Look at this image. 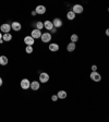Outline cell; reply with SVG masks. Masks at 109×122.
I'll return each mask as SVG.
<instances>
[{"instance_id":"cell-17","label":"cell","mask_w":109,"mask_h":122,"mask_svg":"<svg viewBox=\"0 0 109 122\" xmlns=\"http://www.w3.org/2000/svg\"><path fill=\"white\" fill-rule=\"evenodd\" d=\"M9 60H8V57L5 56H0V64L1 66H7Z\"/></svg>"},{"instance_id":"cell-30","label":"cell","mask_w":109,"mask_h":122,"mask_svg":"<svg viewBox=\"0 0 109 122\" xmlns=\"http://www.w3.org/2000/svg\"><path fill=\"white\" fill-rule=\"evenodd\" d=\"M5 43V41H3V39H1V41H0V44H3Z\"/></svg>"},{"instance_id":"cell-10","label":"cell","mask_w":109,"mask_h":122,"mask_svg":"<svg viewBox=\"0 0 109 122\" xmlns=\"http://www.w3.org/2000/svg\"><path fill=\"white\" fill-rule=\"evenodd\" d=\"M11 28H12L13 30H15V32H19V30L22 28V25H21L20 22H16V21H14V22L11 23Z\"/></svg>"},{"instance_id":"cell-15","label":"cell","mask_w":109,"mask_h":122,"mask_svg":"<svg viewBox=\"0 0 109 122\" xmlns=\"http://www.w3.org/2000/svg\"><path fill=\"white\" fill-rule=\"evenodd\" d=\"M57 96H58L59 99H66L67 96H68V94H67L66 91H59L58 94H57Z\"/></svg>"},{"instance_id":"cell-11","label":"cell","mask_w":109,"mask_h":122,"mask_svg":"<svg viewBox=\"0 0 109 122\" xmlns=\"http://www.w3.org/2000/svg\"><path fill=\"white\" fill-rule=\"evenodd\" d=\"M52 24H53V27L59 28L62 26V21H61V19H59V18H55L52 21Z\"/></svg>"},{"instance_id":"cell-2","label":"cell","mask_w":109,"mask_h":122,"mask_svg":"<svg viewBox=\"0 0 109 122\" xmlns=\"http://www.w3.org/2000/svg\"><path fill=\"white\" fill-rule=\"evenodd\" d=\"M21 87H22V89H28L31 88V82L28 79H23L22 81H21L20 83Z\"/></svg>"},{"instance_id":"cell-21","label":"cell","mask_w":109,"mask_h":122,"mask_svg":"<svg viewBox=\"0 0 109 122\" xmlns=\"http://www.w3.org/2000/svg\"><path fill=\"white\" fill-rule=\"evenodd\" d=\"M36 28L39 30H42V28H44V22H41V21H38L36 23Z\"/></svg>"},{"instance_id":"cell-4","label":"cell","mask_w":109,"mask_h":122,"mask_svg":"<svg viewBox=\"0 0 109 122\" xmlns=\"http://www.w3.org/2000/svg\"><path fill=\"white\" fill-rule=\"evenodd\" d=\"M89 77H91L94 82H100V80H102V75H100L97 71L96 72H92L91 75H89Z\"/></svg>"},{"instance_id":"cell-12","label":"cell","mask_w":109,"mask_h":122,"mask_svg":"<svg viewBox=\"0 0 109 122\" xmlns=\"http://www.w3.org/2000/svg\"><path fill=\"white\" fill-rule=\"evenodd\" d=\"M44 27L46 28V30H51L53 28V24H52V21H49V20H47V21H45L44 22Z\"/></svg>"},{"instance_id":"cell-3","label":"cell","mask_w":109,"mask_h":122,"mask_svg":"<svg viewBox=\"0 0 109 122\" xmlns=\"http://www.w3.org/2000/svg\"><path fill=\"white\" fill-rule=\"evenodd\" d=\"M49 81V74L46 72H42L39 74V82L41 83H47Z\"/></svg>"},{"instance_id":"cell-28","label":"cell","mask_w":109,"mask_h":122,"mask_svg":"<svg viewBox=\"0 0 109 122\" xmlns=\"http://www.w3.org/2000/svg\"><path fill=\"white\" fill-rule=\"evenodd\" d=\"M2 33H1V32H0V41H1V39H2Z\"/></svg>"},{"instance_id":"cell-24","label":"cell","mask_w":109,"mask_h":122,"mask_svg":"<svg viewBox=\"0 0 109 122\" xmlns=\"http://www.w3.org/2000/svg\"><path fill=\"white\" fill-rule=\"evenodd\" d=\"M96 70H97V66H92V72H96Z\"/></svg>"},{"instance_id":"cell-20","label":"cell","mask_w":109,"mask_h":122,"mask_svg":"<svg viewBox=\"0 0 109 122\" xmlns=\"http://www.w3.org/2000/svg\"><path fill=\"white\" fill-rule=\"evenodd\" d=\"M70 39H71V43H74V44H75L76 41H79V36L76 35V34H72L71 37H70Z\"/></svg>"},{"instance_id":"cell-31","label":"cell","mask_w":109,"mask_h":122,"mask_svg":"<svg viewBox=\"0 0 109 122\" xmlns=\"http://www.w3.org/2000/svg\"><path fill=\"white\" fill-rule=\"evenodd\" d=\"M108 11H109V8H108Z\"/></svg>"},{"instance_id":"cell-26","label":"cell","mask_w":109,"mask_h":122,"mask_svg":"<svg viewBox=\"0 0 109 122\" xmlns=\"http://www.w3.org/2000/svg\"><path fill=\"white\" fill-rule=\"evenodd\" d=\"M105 33H106V35L109 37V28H107V30H106V32H105Z\"/></svg>"},{"instance_id":"cell-9","label":"cell","mask_w":109,"mask_h":122,"mask_svg":"<svg viewBox=\"0 0 109 122\" xmlns=\"http://www.w3.org/2000/svg\"><path fill=\"white\" fill-rule=\"evenodd\" d=\"M35 12H36V14H41V15H43V14H45L46 13V7L45 5H37V7L35 8Z\"/></svg>"},{"instance_id":"cell-19","label":"cell","mask_w":109,"mask_h":122,"mask_svg":"<svg viewBox=\"0 0 109 122\" xmlns=\"http://www.w3.org/2000/svg\"><path fill=\"white\" fill-rule=\"evenodd\" d=\"M67 18H68V20H74V19H75V13L72 10L69 11V12L67 13Z\"/></svg>"},{"instance_id":"cell-16","label":"cell","mask_w":109,"mask_h":122,"mask_svg":"<svg viewBox=\"0 0 109 122\" xmlns=\"http://www.w3.org/2000/svg\"><path fill=\"white\" fill-rule=\"evenodd\" d=\"M76 48V45L74 43H70L68 44V46H67V50L69 51V52H72V51H74Z\"/></svg>"},{"instance_id":"cell-6","label":"cell","mask_w":109,"mask_h":122,"mask_svg":"<svg viewBox=\"0 0 109 122\" xmlns=\"http://www.w3.org/2000/svg\"><path fill=\"white\" fill-rule=\"evenodd\" d=\"M41 39L43 43H49V41H51V34L50 33H43Z\"/></svg>"},{"instance_id":"cell-23","label":"cell","mask_w":109,"mask_h":122,"mask_svg":"<svg viewBox=\"0 0 109 122\" xmlns=\"http://www.w3.org/2000/svg\"><path fill=\"white\" fill-rule=\"evenodd\" d=\"M58 96H57V95H52V96H51V100H52V102H57V100H58Z\"/></svg>"},{"instance_id":"cell-13","label":"cell","mask_w":109,"mask_h":122,"mask_svg":"<svg viewBox=\"0 0 109 122\" xmlns=\"http://www.w3.org/2000/svg\"><path fill=\"white\" fill-rule=\"evenodd\" d=\"M39 87H41L39 82H37V81L31 82V89H33V91H38V89H39Z\"/></svg>"},{"instance_id":"cell-22","label":"cell","mask_w":109,"mask_h":122,"mask_svg":"<svg viewBox=\"0 0 109 122\" xmlns=\"http://www.w3.org/2000/svg\"><path fill=\"white\" fill-rule=\"evenodd\" d=\"M33 50H34V49H33V46H26L25 51L27 53H32V52H33Z\"/></svg>"},{"instance_id":"cell-1","label":"cell","mask_w":109,"mask_h":122,"mask_svg":"<svg viewBox=\"0 0 109 122\" xmlns=\"http://www.w3.org/2000/svg\"><path fill=\"white\" fill-rule=\"evenodd\" d=\"M10 30H11V25L8 24V23H5V24H2V25L0 26V32L3 34L10 33Z\"/></svg>"},{"instance_id":"cell-27","label":"cell","mask_w":109,"mask_h":122,"mask_svg":"<svg viewBox=\"0 0 109 122\" xmlns=\"http://www.w3.org/2000/svg\"><path fill=\"white\" fill-rule=\"evenodd\" d=\"M2 83H3V81H2V79H1V77H0V87L2 86Z\"/></svg>"},{"instance_id":"cell-18","label":"cell","mask_w":109,"mask_h":122,"mask_svg":"<svg viewBox=\"0 0 109 122\" xmlns=\"http://www.w3.org/2000/svg\"><path fill=\"white\" fill-rule=\"evenodd\" d=\"M2 39H3V41H10L11 39H12V35H11L10 33L3 34V36H2Z\"/></svg>"},{"instance_id":"cell-7","label":"cell","mask_w":109,"mask_h":122,"mask_svg":"<svg viewBox=\"0 0 109 122\" xmlns=\"http://www.w3.org/2000/svg\"><path fill=\"white\" fill-rule=\"evenodd\" d=\"M83 7H82L81 5H74L73 7H72V11H73L75 14H81L82 12H83Z\"/></svg>"},{"instance_id":"cell-29","label":"cell","mask_w":109,"mask_h":122,"mask_svg":"<svg viewBox=\"0 0 109 122\" xmlns=\"http://www.w3.org/2000/svg\"><path fill=\"white\" fill-rule=\"evenodd\" d=\"M32 15H36V12H35V10H34L33 12H32Z\"/></svg>"},{"instance_id":"cell-5","label":"cell","mask_w":109,"mask_h":122,"mask_svg":"<svg viewBox=\"0 0 109 122\" xmlns=\"http://www.w3.org/2000/svg\"><path fill=\"white\" fill-rule=\"evenodd\" d=\"M42 30H37V28H35V30H32V33H31V36L34 38V39H38V38H41L42 37Z\"/></svg>"},{"instance_id":"cell-8","label":"cell","mask_w":109,"mask_h":122,"mask_svg":"<svg viewBox=\"0 0 109 122\" xmlns=\"http://www.w3.org/2000/svg\"><path fill=\"white\" fill-rule=\"evenodd\" d=\"M35 43V39H34L32 36H25L24 37V44H25L26 46H33V44Z\"/></svg>"},{"instance_id":"cell-14","label":"cell","mask_w":109,"mask_h":122,"mask_svg":"<svg viewBox=\"0 0 109 122\" xmlns=\"http://www.w3.org/2000/svg\"><path fill=\"white\" fill-rule=\"evenodd\" d=\"M48 48H49V50H50V51H52V52H56V51L59 50V48H60V47H59L58 44L52 43V44H50V45H49Z\"/></svg>"},{"instance_id":"cell-25","label":"cell","mask_w":109,"mask_h":122,"mask_svg":"<svg viewBox=\"0 0 109 122\" xmlns=\"http://www.w3.org/2000/svg\"><path fill=\"white\" fill-rule=\"evenodd\" d=\"M50 32H51V33H56V32H57V28H56V27H53L52 30H50Z\"/></svg>"}]
</instances>
